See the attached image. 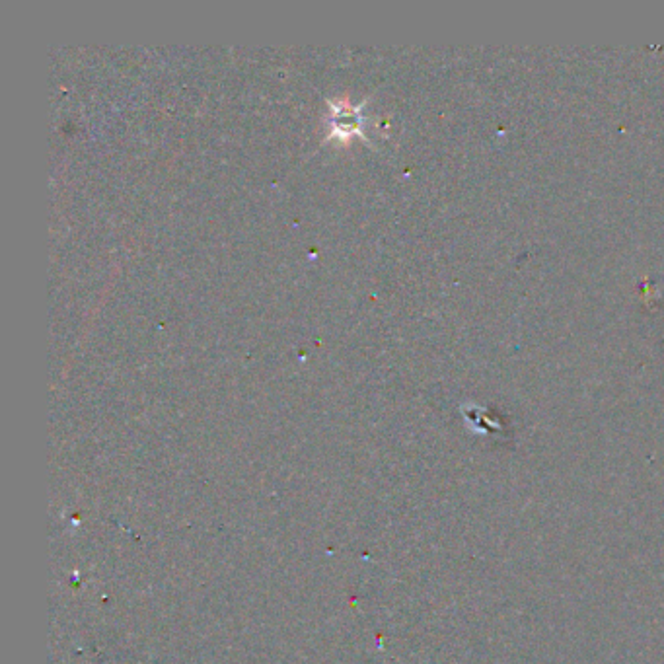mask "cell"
I'll list each match as a JSON object with an SVG mask.
<instances>
[{"instance_id":"obj_1","label":"cell","mask_w":664,"mask_h":664,"mask_svg":"<svg viewBox=\"0 0 664 664\" xmlns=\"http://www.w3.org/2000/svg\"><path fill=\"white\" fill-rule=\"evenodd\" d=\"M332 106V133L330 137H339V139H349L353 135H363V111L361 106H349L347 102H330Z\"/></svg>"}]
</instances>
